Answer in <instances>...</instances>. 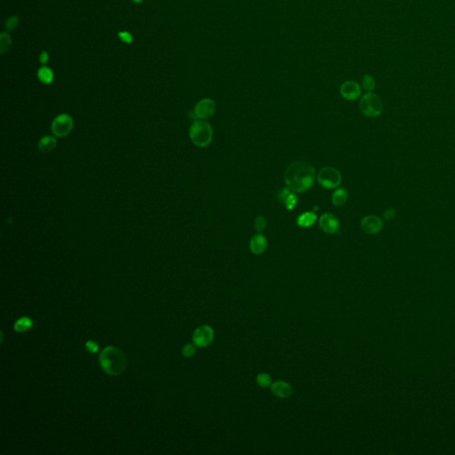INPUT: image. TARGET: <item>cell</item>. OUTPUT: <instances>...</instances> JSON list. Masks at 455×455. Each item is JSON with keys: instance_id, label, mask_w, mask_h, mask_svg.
<instances>
[{"instance_id": "6da1fadb", "label": "cell", "mask_w": 455, "mask_h": 455, "mask_svg": "<svg viewBox=\"0 0 455 455\" xmlns=\"http://www.w3.org/2000/svg\"><path fill=\"white\" fill-rule=\"evenodd\" d=\"M315 180V170L310 163L297 161L290 165L284 173L285 184L292 192L302 193L313 186Z\"/></svg>"}, {"instance_id": "7a4b0ae2", "label": "cell", "mask_w": 455, "mask_h": 455, "mask_svg": "<svg viewBox=\"0 0 455 455\" xmlns=\"http://www.w3.org/2000/svg\"><path fill=\"white\" fill-rule=\"evenodd\" d=\"M99 362L104 372L114 376H118L124 372L127 366L124 352L114 346L107 347L101 352Z\"/></svg>"}, {"instance_id": "3957f363", "label": "cell", "mask_w": 455, "mask_h": 455, "mask_svg": "<svg viewBox=\"0 0 455 455\" xmlns=\"http://www.w3.org/2000/svg\"><path fill=\"white\" fill-rule=\"evenodd\" d=\"M212 126L204 120L195 121L190 129V137L192 142L199 148H206L212 142Z\"/></svg>"}, {"instance_id": "277c9868", "label": "cell", "mask_w": 455, "mask_h": 455, "mask_svg": "<svg viewBox=\"0 0 455 455\" xmlns=\"http://www.w3.org/2000/svg\"><path fill=\"white\" fill-rule=\"evenodd\" d=\"M359 109L368 118H375L383 112V101L375 93H367L360 99Z\"/></svg>"}, {"instance_id": "5b68a950", "label": "cell", "mask_w": 455, "mask_h": 455, "mask_svg": "<svg viewBox=\"0 0 455 455\" xmlns=\"http://www.w3.org/2000/svg\"><path fill=\"white\" fill-rule=\"evenodd\" d=\"M317 181L326 189H334L341 184V173L332 166L323 167L317 174Z\"/></svg>"}, {"instance_id": "8992f818", "label": "cell", "mask_w": 455, "mask_h": 455, "mask_svg": "<svg viewBox=\"0 0 455 455\" xmlns=\"http://www.w3.org/2000/svg\"><path fill=\"white\" fill-rule=\"evenodd\" d=\"M73 119L68 114H61L52 121L51 129L57 137H65L73 129Z\"/></svg>"}, {"instance_id": "52a82bcc", "label": "cell", "mask_w": 455, "mask_h": 455, "mask_svg": "<svg viewBox=\"0 0 455 455\" xmlns=\"http://www.w3.org/2000/svg\"><path fill=\"white\" fill-rule=\"evenodd\" d=\"M213 337L214 332L211 326H202L194 332L193 341L196 346L205 348L212 343Z\"/></svg>"}, {"instance_id": "ba28073f", "label": "cell", "mask_w": 455, "mask_h": 455, "mask_svg": "<svg viewBox=\"0 0 455 455\" xmlns=\"http://www.w3.org/2000/svg\"><path fill=\"white\" fill-rule=\"evenodd\" d=\"M216 105L213 100L210 98L203 99L199 101L194 109V113L197 119H210L215 112Z\"/></svg>"}, {"instance_id": "9c48e42d", "label": "cell", "mask_w": 455, "mask_h": 455, "mask_svg": "<svg viewBox=\"0 0 455 455\" xmlns=\"http://www.w3.org/2000/svg\"><path fill=\"white\" fill-rule=\"evenodd\" d=\"M319 226L324 232L332 235L339 231L340 222L335 215L326 212L321 215L320 219H319Z\"/></svg>"}, {"instance_id": "30bf717a", "label": "cell", "mask_w": 455, "mask_h": 455, "mask_svg": "<svg viewBox=\"0 0 455 455\" xmlns=\"http://www.w3.org/2000/svg\"><path fill=\"white\" fill-rule=\"evenodd\" d=\"M361 228L368 234L373 235L381 232L383 228V222L376 215H368L361 221Z\"/></svg>"}, {"instance_id": "8fae6325", "label": "cell", "mask_w": 455, "mask_h": 455, "mask_svg": "<svg viewBox=\"0 0 455 455\" xmlns=\"http://www.w3.org/2000/svg\"><path fill=\"white\" fill-rule=\"evenodd\" d=\"M341 96L348 101L357 100L361 94V88L355 81H346L341 85Z\"/></svg>"}, {"instance_id": "7c38bea8", "label": "cell", "mask_w": 455, "mask_h": 455, "mask_svg": "<svg viewBox=\"0 0 455 455\" xmlns=\"http://www.w3.org/2000/svg\"><path fill=\"white\" fill-rule=\"evenodd\" d=\"M249 247L253 254H263L268 247V240L262 234L258 233L251 238L250 243H249Z\"/></svg>"}, {"instance_id": "4fadbf2b", "label": "cell", "mask_w": 455, "mask_h": 455, "mask_svg": "<svg viewBox=\"0 0 455 455\" xmlns=\"http://www.w3.org/2000/svg\"><path fill=\"white\" fill-rule=\"evenodd\" d=\"M271 391L278 398H286L292 394V387L287 383L278 381L271 384Z\"/></svg>"}, {"instance_id": "5bb4252c", "label": "cell", "mask_w": 455, "mask_h": 455, "mask_svg": "<svg viewBox=\"0 0 455 455\" xmlns=\"http://www.w3.org/2000/svg\"><path fill=\"white\" fill-rule=\"evenodd\" d=\"M316 214L315 212L313 211V212H305L303 213L300 214L297 220H296V223L298 226H300L301 228H309L313 226L315 224V222H316Z\"/></svg>"}, {"instance_id": "9a60e30c", "label": "cell", "mask_w": 455, "mask_h": 455, "mask_svg": "<svg viewBox=\"0 0 455 455\" xmlns=\"http://www.w3.org/2000/svg\"><path fill=\"white\" fill-rule=\"evenodd\" d=\"M57 140L54 137L47 135L42 137L39 142H38V149L43 152V153H48L51 152L52 150L55 149L56 147Z\"/></svg>"}, {"instance_id": "2e32d148", "label": "cell", "mask_w": 455, "mask_h": 455, "mask_svg": "<svg viewBox=\"0 0 455 455\" xmlns=\"http://www.w3.org/2000/svg\"><path fill=\"white\" fill-rule=\"evenodd\" d=\"M348 192L345 189L340 188L333 192L332 196V202L335 207H341L347 202Z\"/></svg>"}, {"instance_id": "e0dca14e", "label": "cell", "mask_w": 455, "mask_h": 455, "mask_svg": "<svg viewBox=\"0 0 455 455\" xmlns=\"http://www.w3.org/2000/svg\"><path fill=\"white\" fill-rule=\"evenodd\" d=\"M32 326H33V322H32L31 318H29L27 316H23V317H21V318H19L18 320L16 321V324H15V330L16 332H26L27 330L31 329Z\"/></svg>"}, {"instance_id": "ac0fdd59", "label": "cell", "mask_w": 455, "mask_h": 455, "mask_svg": "<svg viewBox=\"0 0 455 455\" xmlns=\"http://www.w3.org/2000/svg\"><path fill=\"white\" fill-rule=\"evenodd\" d=\"M37 77L42 83L51 84L53 80V73L49 68L42 67L37 72Z\"/></svg>"}, {"instance_id": "d6986e66", "label": "cell", "mask_w": 455, "mask_h": 455, "mask_svg": "<svg viewBox=\"0 0 455 455\" xmlns=\"http://www.w3.org/2000/svg\"><path fill=\"white\" fill-rule=\"evenodd\" d=\"M363 88L368 92V93H372V91L375 89V80L371 75H365L362 79Z\"/></svg>"}, {"instance_id": "ffe728a7", "label": "cell", "mask_w": 455, "mask_h": 455, "mask_svg": "<svg viewBox=\"0 0 455 455\" xmlns=\"http://www.w3.org/2000/svg\"><path fill=\"white\" fill-rule=\"evenodd\" d=\"M283 203H284V207H285V208H286L287 210L292 211V210H294L295 207H297V205H298V197L295 195V193L290 192L289 194H288V196L285 197V199H284Z\"/></svg>"}, {"instance_id": "44dd1931", "label": "cell", "mask_w": 455, "mask_h": 455, "mask_svg": "<svg viewBox=\"0 0 455 455\" xmlns=\"http://www.w3.org/2000/svg\"><path fill=\"white\" fill-rule=\"evenodd\" d=\"M11 37L8 34L6 33H2L0 36V48H1V53H5L9 50L11 47Z\"/></svg>"}, {"instance_id": "7402d4cb", "label": "cell", "mask_w": 455, "mask_h": 455, "mask_svg": "<svg viewBox=\"0 0 455 455\" xmlns=\"http://www.w3.org/2000/svg\"><path fill=\"white\" fill-rule=\"evenodd\" d=\"M257 383H258L259 386L261 387H263V388H267L269 386H271V377L269 376L268 373H260L258 376H257Z\"/></svg>"}, {"instance_id": "603a6c76", "label": "cell", "mask_w": 455, "mask_h": 455, "mask_svg": "<svg viewBox=\"0 0 455 455\" xmlns=\"http://www.w3.org/2000/svg\"><path fill=\"white\" fill-rule=\"evenodd\" d=\"M267 227V221L263 215H258L254 221V228L258 233H262Z\"/></svg>"}, {"instance_id": "cb8c5ba5", "label": "cell", "mask_w": 455, "mask_h": 455, "mask_svg": "<svg viewBox=\"0 0 455 455\" xmlns=\"http://www.w3.org/2000/svg\"><path fill=\"white\" fill-rule=\"evenodd\" d=\"M19 24V19L17 16H11L5 21V29L8 31L16 30V27Z\"/></svg>"}, {"instance_id": "d4e9b609", "label": "cell", "mask_w": 455, "mask_h": 455, "mask_svg": "<svg viewBox=\"0 0 455 455\" xmlns=\"http://www.w3.org/2000/svg\"><path fill=\"white\" fill-rule=\"evenodd\" d=\"M397 215V211L394 207H389L385 212H383V219L386 222H390L396 217Z\"/></svg>"}, {"instance_id": "484cf974", "label": "cell", "mask_w": 455, "mask_h": 455, "mask_svg": "<svg viewBox=\"0 0 455 455\" xmlns=\"http://www.w3.org/2000/svg\"><path fill=\"white\" fill-rule=\"evenodd\" d=\"M196 353V347L192 344H187L185 346L183 347V350H182V355L184 357H191Z\"/></svg>"}, {"instance_id": "4316f807", "label": "cell", "mask_w": 455, "mask_h": 455, "mask_svg": "<svg viewBox=\"0 0 455 455\" xmlns=\"http://www.w3.org/2000/svg\"><path fill=\"white\" fill-rule=\"evenodd\" d=\"M119 38L122 40V41L125 42L127 44H130L133 42V36L130 34L129 32H126V31H123V32H120L119 34Z\"/></svg>"}, {"instance_id": "83f0119b", "label": "cell", "mask_w": 455, "mask_h": 455, "mask_svg": "<svg viewBox=\"0 0 455 455\" xmlns=\"http://www.w3.org/2000/svg\"><path fill=\"white\" fill-rule=\"evenodd\" d=\"M86 348L88 349V351L91 353H96L99 350L98 344H96L94 341H88L86 343Z\"/></svg>"}, {"instance_id": "f1b7e54d", "label": "cell", "mask_w": 455, "mask_h": 455, "mask_svg": "<svg viewBox=\"0 0 455 455\" xmlns=\"http://www.w3.org/2000/svg\"><path fill=\"white\" fill-rule=\"evenodd\" d=\"M290 192H291V190H290L289 188H284L283 190H281V192L279 194V200L280 202H284L285 197L288 196Z\"/></svg>"}, {"instance_id": "f546056e", "label": "cell", "mask_w": 455, "mask_h": 455, "mask_svg": "<svg viewBox=\"0 0 455 455\" xmlns=\"http://www.w3.org/2000/svg\"><path fill=\"white\" fill-rule=\"evenodd\" d=\"M49 60V57H48V54H47V52H43L40 55V62L43 63V64H46Z\"/></svg>"}, {"instance_id": "4dcf8cb0", "label": "cell", "mask_w": 455, "mask_h": 455, "mask_svg": "<svg viewBox=\"0 0 455 455\" xmlns=\"http://www.w3.org/2000/svg\"><path fill=\"white\" fill-rule=\"evenodd\" d=\"M141 1H143V0H134V2H135V3H140Z\"/></svg>"}]
</instances>
